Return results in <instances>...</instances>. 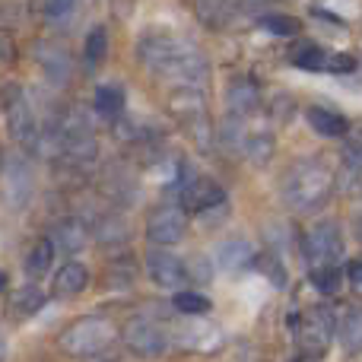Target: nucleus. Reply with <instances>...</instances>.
<instances>
[{
	"label": "nucleus",
	"instance_id": "obj_1",
	"mask_svg": "<svg viewBox=\"0 0 362 362\" xmlns=\"http://www.w3.org/2000/svg\"><path fill=\"white\" fill-rule=\"evenodd\" d=\"M137 54L153 74L175 80L181 86H200L206 80V57L172 32H144V38L137 42Z\"/></svg>",
	"mask_w": 362,
	"mask_h": 362
},
{
	"label": "nucleus",
	"instance_id": "obj_2",
	"mask_svg": "<svg viewBox=\"0 0 362 362\" xmlns=\"http://www.w3.org/2000/svg\"><path fill=\"white\" fill-rule=\"evenodd\" d=\"M337 187V175L321 156L299 159L283 178V197L293 210L299 213H315L334 197Z\"/></svg>",
	"mask_w": 362,
	"mask_h": 362
},
{
	"label": "nucleus",
	"instance_id": "obj_3",
	"mask_svg": "<svg viewBox=\"0 0 362 362\" xmlns=\"http://www.w3.org/2000/svg\"><path fill=\"white\" fill-rule=\"evenodd\" d=\"M42 140H54L57 153H61L67 163H76V165H86L95 159L99 153V140H95V127L80 108H70L67 115L61 118V124L54 127V134H48Z\"/></svg>",
	"mask_w": 362,
	"mask_h": 362
},
{
	"label": "nucleus",
	"instance_id": "obj_4",
	"mask_svg": "<svg viewBox=\"0 0 362 362\" xmlns=\"http://www.w3.org/2000/svg\"><path fill=\"white\" fill-rule=\"evenodd\" d=\"M115 337H118V331H115L112 321L89 315V318H76L70 327H64L61 337H57V346L74 359H93L99 353H105L115 344Z\"/></svg>",
	"mask_w": 362,
	"mask_h": 362
},
{
	"label": "nucleus",
	"instance_id": "obj_5",
	"mask_svg": "<svg viewBox=\"0 0 362 362\" xmlns=\"http://www.w3.org/2000/svg\"><path fill=\"white\" fill-rule=\"evenodd\" d=\"M169 112L187 127V134L197 140L200 150H210L213 131H210V118H206V99L197 86H178L169 95Z\"/></svg>",
	"mask_w": 362,
	"mask_h": 362
},
{
	"label": "nucleus",
	"instance_id": "obj_6",
	"mask_svg": "<svg viewBox=\"0 0 362 362\" xmlns=\"http://www.w3.org/2000/svg\"><path fill=\"white\" fill-rule=\"evenodd\" d=\"M334 325H337V315L331 305H315L305 312V318H299L296 334H299V346L308 356H321V353L331 346L334 340Z\"/></svg>",
	"mask_w": 362,
	"mask_h": 362
},
{
	"label": "nucleus",
	"instance_id": "obj_7",
	"mask_svg": "<svg viewBox=\"0 0 362 362\" xmlns=\"http://www.w3.org/2000/svg\"><path fill=\"white\" fill-rule=\"evenodd\" d=\"M121 340L140 359H159L169 350V334L150 318H131L121 331Z\"/></svg>",
	"mask_w": 362,
	"mask_h": 362
},
{
	"label": "nucleus",
	"instance_id": "obj_8",
	"mask_svg": "<svg viewBox=\"0 0 362 362\" xmlns=\"http://www.w3.org/2000/svg\"><path fill=\"white\" fill-rule=\"evenodd\" d=\"M187 232V213L181 206H156V210L146 216V242L153 248H172L185 238Z\"/></svg>",
	"mask_w": 362,
	"mask_h": 362
},
{
	"label": "nucleus",
	"instance_id": "obj_9",
	"mask_svg": "<svg viewBox=\"0 0 362 362\" xmlns=\"http://www.w3.org/2000/svg\"><path fill=\"white\" fill-rule=\"evenodd\" d=\"M305 251L312 267H325V264H337L344 257V232L334 223H315V229L305 238Z\"/></svg>",
	"mask_w": 362,
	"mask_h": 362
},
{
	"label": "nucleus",
	"instance_id": "obj_10",
	"mask_svg": "<svg viewBox=\"0 0 362 362\" xmlns=\"http://www.w3.org/2000/svg\"><path fill=\"white\" fill-rule=\"evenodd\" d=\"M146 274L156 286L163 289H181L187 280V264L178 255H172L169 248H150L146 255Z\"/></svg>",
	"mask_w": 362,
	"mask_h": 362
},
{
	"label": "nucleus",
	"instance_id": "obj_11",
	"mask_svg": "<svg viewBox=\"0 0 362 362\" xmlns=\"http://www.w3.org/2000/svg\"><path fill=\"white\" fill-rule=\"evenodd\" d=\"M6 127H10L13 140L23 146L25 153H38L42 150V131H38V118L32 115V108L23 99L16 105L6 108Z\"/></svg>",
	"mask_w": 362,
	"mask_h": 362
},
{
	"label": "nucleus",
	"instance_id": "obj_12",
	"mask_svg": "<svg viewBox=\"0 0 362 362\" xmlns=\"http://www.w3.org/2000/svg\"><path fill=\"white\" fill-rule=\"evenodd\" d=\"M223 200H226L223 185L213 178H204V175L191 178L181 187V204H185L181 210L185 213H206V210H213V206H219Z\"/></svg>",
	"mask_w": 362,
	"mask_h": 362
},
{
	"label": "nucleus",
	"instance_id": "obj_13",
	"mask_svg": "<svg viewBox=\"0 0 362 362\" xmlns=\"http://www.w3.org/2000/svg\"><path fill=\"white\" fill-rule=\"evenodd\" d=\"M6 165V204L10 206H25L32 197V187H35V181H32V169L25 165V159H10Z\"/></svg>",
	"mask_w": 362,
	"mask_h": 362
},
{
	"label": "nucleus",
	"instance_id": "obj_14",
	"mask_svg": "<svg viewBox=\"0 0 362 362\" xmlns=\"http://www.w3.org/2000/svg\"><path fill=\"white\" fill-rule=\"evenodd\" d=\"M86 283H89V270L80 261H67L54 276V296L57 299H74V296H80L86 289Z\"/></svg>",
	"mask_w": 362,
	"mask_h": 362
},
{
	"label": "nucleus",
	"instance_id": "obj_15",
	"mask_svg": "<svg viewBox=\"0 0 362 362\" xmlns=\"http://www.w3.org/2000/svg\"><path fill=\"white\" fill-rule=\"evenodd\" d=\"M305 118H308V124H312V131H318L321 137H344V134L350 131V121L340 112L325 108V105H312L305 112Z\"/></svg>",
	"mask_w": 362,
	"mask_h": 362
},
{
	"label": "nucleus",
	"instance_id": "obj_16",
	"mask_svg": "<svg viewBox=\"0 0 362 362\" xmlns=\"http://www.w3.org/2000/svg\"><path fill=\"white\" fill-rule=\"evenodd\" d=\"M124 86L121 83H102L95 89V99H93V108L95 115H102L105 121H118L121 112H124Z\"/></svg>",
	"mask_w": 362,
	"mask_h": 362
},
{
	"label": "nucleus",
	"instance_id": "obj_17",
	"mask_svg": "<svg viewBox=\"0 0 362 362\" xmlns=\"http://www.w3.org/2000/svg\"><path fill=\"white\" fill-rule=\"evenodd\" d=\"M226 102H229V112L232 115H248L257 108V102H261V95H257V86L251 80H245V76H238V80L229 83V89H226Z\"/></svg>",
	"mask_w": 362,
	"mask_h": 362
},
{
	"label": "nucleus",
	"instance_id": "obj_18",
	"mask_svg": "<svg viewBox=\"0 0 362 362\" xmlns=\"http://www.w3.org/2000/svg\"><path fill=\"white\" fill-rule=\"evenodd\" d=\"M86 226L80 223V219H64L61 226L54 229V238H51V245L54 248H61L64 255H76V251L86 248Z\"/></svg>",
	"mask_w": 362,
	"mask_h": 362
},
{
	"label": "nucleus",
	"instance_id": "obj_19",
	"mask_svg": "<svg viewBox=\"0 0 362 362\" xmlns=\"http://www.w3.org/2000/svg\"><path fill=\"white\" fill-rule=\"evenodd\" d=\"M334 331L340 334V346L346 350V356H356L359 344H362V318H359V308H346L344 318H337Z\"/></svg>",
	"mask_w": 362,
	"mask_h": 362
},
{
	"label": "nucleus",
	"instance_id": "obj_20",
	"mask_svg": "<svg viewBox=\"0 0 362 362\" xmlns=\"http://www.w3.org/2000/svg\"><path fill=\"white\" fill-rule=\"evenodd\" d=\"M42 305H45V293L38 286H32V283L19 286L16 293H13V299H10L13 315H19V318H29V315H35Z\"/></svg>",
	"mask_w": 362,
	"mask_h": 362
},
{
	"label": "nucleus",
	"instance_id": "obj_21",
	"mask_svg": "<svg viewBox=\"0 0 362 362\" xmlns=\"http://www.w3.org/2000/svg\"><path fill=\"white\" fill-rule=\"evenodd\" d=\"M51 264H54V245H51V238H42V242H35V248L25 255V274L29 276H45L51 270Z\"/></svg>",
	"mask_w": 362,
	"mask_h": 362
},
{
	"label": "nucleus",
	"instance_id": "obj_22",
	"mask_svg": "<svg viewBox=\"0 0 362 362\" xmlns=\"http://www.w3.org/2000/svg\"><path fill=\"white\" fill-rule=\"evenodd\" d=\"M245 153H248V159L255 165H264L270 156H274V150H276V140H274V134H267V131H257V134H248V140H245Z\"/></svg>",
	"mask_w": 362,
	"mask_h": 362
},
{
	"label": "nucleus",
	"instance_id": "obj_23",
	"mask_svg": "<svg viewBox=\"0 0 362 362\" xmlns=\"http://www.w3.org/2000/svg\"><path fill=\"white\" fill-rule=\"evenodd\" d=\"M105 54H108V32H105V25H95L86 35V45H83V61L89 67H102Z\"/></svg>",
	"mask_w": 362,
	"mask_h": 362
},
{
	"label": "nucleus",
	"instance_id": "obj_24",
	"mask_svg": "<svg viewBox=\"0 0 362 362\" xmlns=\"http://www.w3.org/2000/svg\"><path fill=\"white\" fill-rule=\"evenodd\" d=\"M248 261H251V245L245 238H229L219 248V264L223 267H245Z\"/></svg>",
	"mask_w": 362,
	"mask_h": 362
},
{
	"label": "nucleus",
	"instance_id": "obj_25",
	"mask_svg": "<svg viewBox=\"0 0 362 362\" xmlns=\"http://www.w3.org/2000/svg\"><path fill=\"white\" fill-rule=\"evenodd\" d=\"M172 305H175L181 315H187V318H197V315L210 312V299H206V296H200V293H191V289H181V293H175Z\"/></svg>",
	"mask_w": 362,
	"mask_h": 362
},
{
	"label": "nucleus",
	"instance_id": "obj_26",
	"mask_svg": "<svg viewBox=\"0 0 362 362\" xmlns=\"http://www.w3.org/2000/svg\"><path fill=\"white\" fill-rule=\"evenodd\" d=\"M325 61H327V54L318 45H299L293 54V64L302 70H325Z\"/></svg>",
	"mask_w": 362,
	"mask_h": 362
},
{
	"label": "nucleus",
	"instance_id": "obj_27",
	"mask_svg": "<svg viewBox=\"0 0 362 362\" xmlns=\"http://www.w3.org/2000/svg\"><path fill=\"white\" fill-rule=\"evenodd\" d=\"M312 283L321 289V293H337V286H340V267H337V264L312 267Z\"/></svg>",
	"mask_w": 362,
	"mask_h": 362
},
{
	"label": "nucleus",
	"instance_id": "obj_28",
	"mask_svg": "<svg viewBox=\"0 0 362 362\" xmlns=\"http://www.w3.org/2000/svg\"><path fill=\"white\" fill-rule=\"evenodd\" d=\"M261 25L264 29H270V32H276V35H296V32L302 29L299 25V19H293V16H280V13H267V16H261Z\"/></svg>",
	"mask_w": 362,
	"mask_h": 362
},
{
	"label": "nucleus",
	"instance_id": "obj_29",
	"mask_svg": "<svg viewBox=\"0 0 362 362\" xmlns=\"http://www.w3.org/2000/svg\"><path fill=\"white\" fill-rule=\"evenodd\" d=\"M42 64H45V70H48V74L54 76V80L67 76V54H64L61 48H54V51L45 48V51H42Z\"/></svg>",
	"mask_w": 362,
	"mask_h": 362
},
{
	"label": "nucleus",
	"instance_id": "obj_30",
	"mask_svg": "<svg viewBox=\"0 0 362 362\" xmlns=\"http://www.w3.org/2000/svg\"><path fill=\"white\" fill-rule=\"evenodd\" d=\"M74 4L76 0H48V4H45V13H48L51 23H61V19H67L70 13H74Z\"/></svg>",
	"mask_w": 362,
	"mask_h": 362
},
{
	"label": "nucleus",
	"instance_id": "obj_31",
	"mask_svg": "<svg viewBox=\"0 0 362 362\" xmlns=\"http://www.w3.org/2000/svg\"><path fill=\"white\" fill-rule=\"evenodd\" d=\"M16 38H13V32L0 29V64H16Z\"/></svg>",
	"mask_w": 362,
	"mask_h": 362
},
{
	"label": "nucleus",
	"instance_id": "obj_32",
	"mask_svg": "<svg viewBox=\"0 0 362 362\" xmlns=\"http://www.w3.org/2000/svg\"><path fill=\"white\" fill-rule=\"evenodd\" d=\"M23 99V89H19V83H4L0 86V108H10V105H16V102Z\"/></svg>",
	"mask_w": 362,
	"mask_h": 362
},
{
	"label": "nucleus",
	"instance_id": "obj_33",
	"mask_svg": "<svg viewBox=\"0 0 362 362\" xmlns=\"http://www.w3.org/2000/svg\"><path fill=\"white\" fill-rule=\"evenodd\" d=\"M325 67L334 70V74H350V70L356 67V57H350V54H334V57H327V61H325Z\"/></svg>",
	"mask_w": 362,
	"mask_h": 362
},
{
	"label": "nucleus",
	"instance_id": "obj_34",
	"mask_svg": "<svg viewBox=\"0 0 362 362\" xmlns=\"http://www.w3.org/2000/svg\"><path fill=\"white\" fill-rule=\"evenodd\" d=\"M344 159H346V169L356 175V172H359V146L356 144H346V156Z\"/></svg>",
	"mask_w": 362,
	"mask_h": 362
},
{
	"label": "nucleus",
	"instance_id": "obj_35",
	"mask_svg": "<svg viewBox=\"0 0 362 362\" xmlns=\"http://www.w3.org/2000/svg\"><path fill=\"white\" fill-rule=\"evenodd\" d=\"M264 264H267V267H261V270H267V274L274 276V283H280V286H283V280H286V276H283V270H280V261H274V257H264Z\"/></svg>",
	"mask_w": 362,
	"mask_h": 362
},
{
	"label": "nucleus",
	"instance_id": "obj_36",
	"mask_svg": "<svg viewBox=\"0 0 362 362\" xmlns=\"http://www.w3.org/2000/svg\"><path fill=\"white\" fill-rule=\"evenodd\" d=\"M350 280H353V283H359V264H356V261L350 264Z\"/></svg>",
	"mask_w": 362,
	"mask_h": 362
},
{
	"label": "nucleus",
	"instance_id": "obj_37",
	"mask_svg": "<svg viewBox=\"0 0 362 362\" xmlns=\"http://www.w3.org/2000/svg\"><path fill=\"white\" fill-rule=\"evenodd\" d=\"M6 289V274H0V293Z\"/></svg>",
	"mask_w": 362,
	"mask_h": 362
},
{
	"label": "nucleus",
	"instance_id": "obj_38",
	"mask_svg": "<svg viewBox=\"0 0 362 362\" xmlns=\"http://www.w3.org/2000/svg\"><path fill=\"white\" fill-rule=\"evenodd\" d=\"M296 362H315V356H302V359H296Z\"/></svg>",
	"mask_w": 362,
	"mask_h": 362
},
{
	"label": "nucleus",
	"instance_id": "obj_39",
	"mask_svg": "<svg viewBox=\"0 0 362 362\" xmlns=\"http://www.w3.org/2000/svg\"><path fill=\"white\" fill-rule=\"evenodd\" d=\"M0 172H4V153H0Z\"/></svg>",
	"mask_w": 362,
	"mask_h": 362
}]
</instances>
